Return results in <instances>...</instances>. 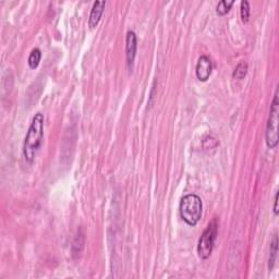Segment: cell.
I'll return each mask as SVG.
<instances>
[{
	"instance_id": "1",
	"label": "cell",
	"mask_w": 279,
	"mask_h": 279,
	"mask_svg": "<svg viewBox=\"0 0 279 279\" xmlns=\"http://www.w3.org/2000/svg\"><path fill=\"white\" fill-rule=\"evenodd\" d=\"M44 138V116L37 112L34 117L26 133L23 144V155L28 163H33L36 153L42 146Z\"/></svg>"
},
{
	"instance_id": "2",
	"label": "cell",
	"mask_w": 279,
	"mask_h": 279,
	"mask_svg": "<svg viewBox=\"0 0 279 279\" xmlns=\"http://www.w3.org/2000/svg\"><path fill=\"white\" fill-rule=\"evenodd\" d=\"M180 215L189 226H195L200 222L203 211V203L199 195L188 194L180 202Z\"/></svg>"
},
{
	"instance_id": "3",
	"label": "cell",
	"mask_w": 279,
	"mask_h": 279,
	"mask_svg": "<svg viewBox=\"0 0 279 279\" xmlns=\"http://www.w3.org/2000/svg\"><path fill=\"white\" fill-rule=\"evenodd\" d=\"M218 231V225L216 219H213L206 227L205 230L202 233V236L199 240V245H197V253L201 259L206 260L209 259L211 252L214 249L215 240L217 237Z\"/></svg>"
},
{
	"instance_id": "4",
	"label": "cell",
	"mask_w": 279,
	"mask_h": 279,
	"mask_svg": "<svg viewBox=\"0 0 279 279\" xmlns=\"http://www.w3.org/2000/svg\"><path fill=\"white\" fill-rule=\"evenodd\" d=\"M278 115H279L278 91H276L271 107V114H269L266 127V144L269 148H275L278 144V121H279Z\"/></svg>"
},
{
	"instance_id": "5",
	"label": "cell",
	"mask_w": 279,
	"mask_h": 279,
	"mask_svg": "<svg viewBox=\"0 0 279 279\" xmlns=\"http://www.w3.org/2000/svg\"><path fill=\"white\" fill-rule=\"evenodd\" d=\"M137 49H138V38L136 33L133 31H129L127 34V45H125V55H127V64L129 67V70L131 71L133 69L134 59L137 56Z\"/></svg>"
},
{
	"instance_id": "6",
	"label": "cell",
	"mask_w": 279,
	"mask_h": 279,
	"mask_svg": "<svg viewBox=\"0 0 279 279\" xmlns=\"http://www.w3.org/2000/svg\"><path fill=\"white\" fill-rule=\"evenodd\" d=\"M211 71H213V64H211V60L208 56H201L199 58V60H197L195 69L197 79L202 81V82H205V81H208L209 79Z\"/></svg>"
},
{
	"instance_id": "7",
	"label": "cell",
	"mask_w": 279,
	"mask_h": 279,
	"mask_svg": "<svg viewBox=\"0 0 279 279\" xmlns=\"http://www.w3.org/2000/svg\"><path fill=\"white\" fill-rule=\"evenodd\" d=\"M105 6H106V1L94 2L91 15H89V20H88V25L91 29L96 28L97 24L100 23L102 15H103V12H104Z\"/></svg>"
},
{
	"instance_id": "8",
	"label": "cell",
	"mask_w": 279,
	"mask_h": 279,
	"mask_svg": "<svg viewBox=\"0 0 279 279\" xmlns=\"http://www.w3.org/2000/svg\"><path fill=\"white\" fill-rule=\"evenodd\" d=\"M40 59H42V52L39 51L38 48H34L32 52L30 53V57H29V60H28V64L30 66L31 69H35L37 68Z\"/></svg>"
},
{
	"instance_id": "9",
	"label": "cell",
	"mask_w": 279,
	"mask_h": 279,
	"mask_svg": "<svg viewBox=\"0 0 279 279\" xmlns=\"http://www.w3.org/2000/svg\"><path fill=\"white\" fill-rule=\"evenodd\" d=\"M277 252H278V237H277V235H274L273 241L271 244V255H269V261H268L269 269H273L274 265H275V261L277 258Z\"/></svg>"
},
{
	"instance_id": "10",
	"label": "cell",
	"mask_w": 279,
	"mask_h": 279,
	"mask_svg": "<svg viewBox=\"0 0 279 279\" xmlns=\"http://www.w3.org/2000/svg\"><path fill=\"white\" fill-rule=\"evenodd\" d=\"M247 68H249V67H247L246 62H244V61L240 62V64L236 67L235 71H233V74H232L233 78L237 79V80L244 79L247 73Z\"/></svg>"
},
{
	"instance_id": "11",
	"label": "cell",
	"mask_w": 279,
	"mask_h": 279,
	"mask_svg": "<svg viewBox=\"0 0 279 279\" xmlns=\"http://www.w3.org/2000/svg\"><path fill=\"white\" fill-rule=\"evenodd\" d=\"M250 11H251V9H250L249 1H246V0L242 1L241 8H240V17H241V20H242V22H244V23H247V22H249Z\"/></svg>"
},
{
	"instance_id": "12",
	"label": "cell",
	"mask_w": 279,
	"mask_h": 279,
	"mask_svg": "<svg viewBox=\"0 0 279 279\" xmlns=\"http://www.w3.org/2000/svg\"><path fill=\"white\" fill-rule=\"evenodd\" d=\"M233 3H235V1H227V0H223V1H220L218 3V6H217V13L219 16H225L226 13L229 12V10H230L231 7L233 6Z\"/></svg>"
},
{
	"instance_id": "13",
	"label": "cell",
	"mask_w": 279,
	"mask_h": 279,
	"mask_svg": "<svg viewBox=\"0 0 279 279\" xmlns=\"http://www.w3.org/2000/svg\"><path fill=\"white\" fill-rule=\"evenodd\" d=\"M278 194L279 192L277 191L275 194V200H274V214H275V216L278 215Z\"/></svg>"
}]
</instances>
